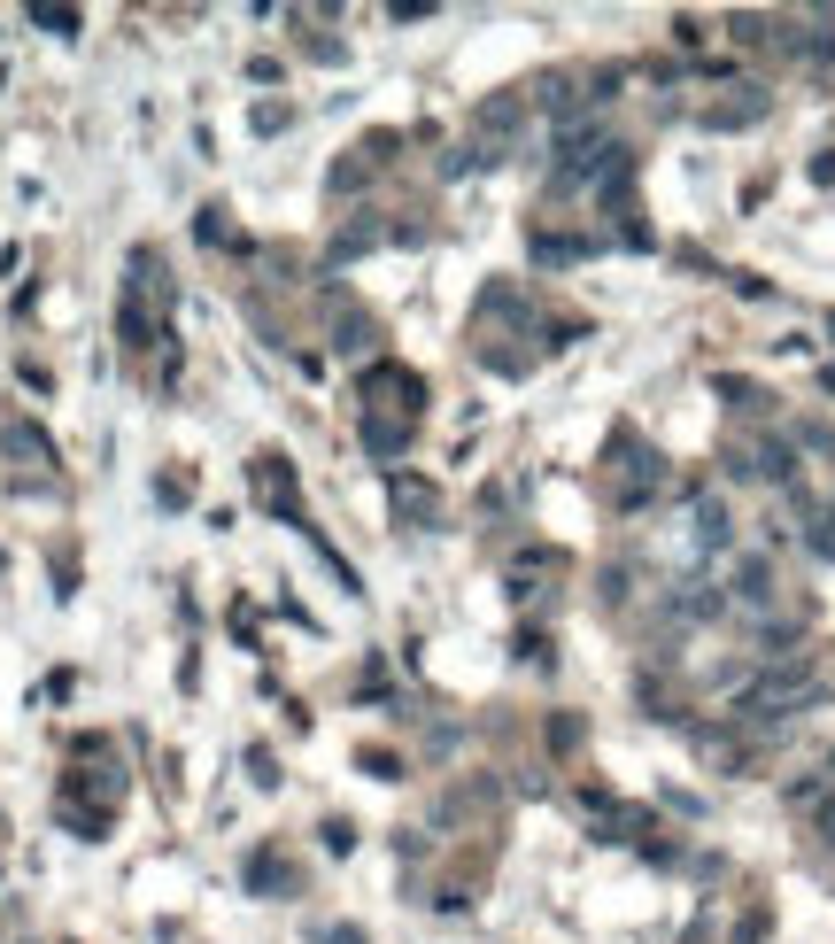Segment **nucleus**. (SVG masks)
<instances>
[{
	"mask_svg": "<svg viewBox=\"0 0 835 944\" xmlns=\"http://www.w3.org/2000/svg\"><path fill=\"white\" fill-rule=\"evenodd\" d=\"M333 333H341V349H372V318H364V310H341Z\"/></svg>",
	"mask_w": 835,
	"mask_h": 944,
	"instance_id": "2",
	"label": "nucleus"
},
{
	"mask_svg": "<svg viewBox=\"0 0 835 944\" xmlns=\"http://www.w3.org/2000/svg\"><path fill=\"white\" fill-rule=\"evenodd\" d=\"M395 503H403V519H433V488L418 480H395Z\"/></svg>",
	"mask_w": 835,
	"mask_h": 944,
	"instance_id": "3",
	"label": "nucleus"
},
{
	"mask_svg": "<svg viewBox=\"0 0 835 944\" xmlns=\"http://www.w3.org/2000/svg\"><path fill=\"white\" fill-rule=\"evenodd\" d=\"M735 604H750V612H766V604H774V565H766V558H743V565H735Z\"/></svg>",
	"mask_w": 835,
	"mask_h": 944,
	"instance_id": "1",
	"label": "nucleus"
},
{
	"mask_svg": "<svg viewBox=\"0 0 835 944\" xmlns=\"http://www.w3.org/2000/svg\"><path fill=\"white\" fill-rule=\"evenodd\" d=\"M820 828H828V844H835V805H828V813H820Z\"/></svg>",
	"mask_w": 835,
	"mask_h": 944,
	"instance_id": "4",
	"label": "nucleus"
}]
</instances>
